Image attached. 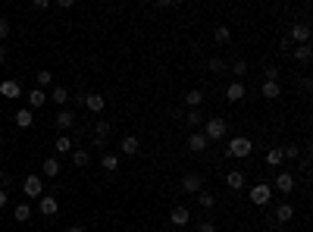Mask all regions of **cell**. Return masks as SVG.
I'll list each match as a JSON object with an SVG mask.
<instances>
[{"label":"cell","mask_w":313,"mask_h":232,"mask_svg":"<svg viewBox=\"0 0 313 232\" xmlns=\"http://www.w3.org/2000/svg\"><path fill=\"white\" fill-rule=\"evenodd\" d=\"M226 185H229L232 192H241V188H245V172H241V170L226 172Z\"/></svg>","instance_id":"obj_15"},{"label":"cell","mask_w":313,"mask_h":232,"mask_svg":"<svg viewBox=\"0 0 313 232\" xmlns=\"http://www.w3.org/2000/svg\"><path fill=\"white\" fill-rule=\"evenodd\" d=\"M47 100L60 104V110H66V104H69V88H63V85H53V91H50V98H47Z\"/></svg>","instance_id":"obj_17"},{"label":"cell","mask_w":313,"mask_h":232,"mask_svg":"<svg viewBox=\"0 0 313 232\" xmlns=\"http://www.w3.org/2000/svg\"><path fill=\"white\" fill-rule=\"evenodd\" d=\"M226 100L229 104H241V100H245V82H232L226 88Z\"/></svg>","instance_id":"obj_12"},{"label":"cell","mask_w":313,"mask_h":232,"mask_svg":"<svg viewBox=\"0 0 313 232\" xmlns=\"http://www.w3.org/2000/svg\"><path fill=\"white\" fill-rule=\"evenodd\" d=\"M229 132V122L223 116H213V120H204V138L207 142H219V138H226Z\"/></svg>","instance_id":"obj_1"},{"label":"cell","mask_w":313,"mask_h":232,"mask_svg":"<svg viewBox=\"0 0 313 232\" xmlns=\"http://www.w3.org/2000/svg\"><path fill=\"white\" fill-rule=\"evenodd\" d=\"M31 6H34V10H47V6H50V0H34Z\"/></svg>","instance_id":"obj_44"},{"label":"cell","mask_w":313,"mask_h":232,"mask_svg":"<svg viewBox=\"0 0 313 232\" xmlns=\"http://www.w3.org/2000/svg\"><path fill=\"white\" fill-rule=\"evenodd\" d=\"M198 232H216V223H213V220H201V223H198Z\"/></svg>","instance_id":"obj_38"},{"label":"cell","mask_w":313,"mask_h":232,"mask_svg":"<svg viewBox=\"0 0 313 232\" xmlns=\"http://www.w3.org/2000/svg\"><path fill=\"white\" fill-rule=\"evenodd\" d=\"M13 216H16V223H28V216H31V207H28L25 201H19V204H16V210H13Z\"/></svg>","instance_id":"obj_26"},{"label":"cell","mask_w":313,"mask_h":232,"mask_svg":"<svg viewBox=\"0 0 313 232\" xmlns=\"http://www.w3.org/2000/svg\"><path fill=\"white\" fill-rule=\"evenodd\" d=\"M6 34H9V26H6V19H3V16H0V41H3V38H6Z\"/></svg>","instance_id":"obj_40"},{"label":"cell","mask_w":313,"mask_h":232,"mask_svg":"<svg viewBox=\"0 0 313 232\" xmlns=\"http://www.w3.org/2000/svg\"><path fill=\"white\" fill-rule=\"evenodd\" d=\"M260 94H263L266 100H276V98L282 94V88H279V82H266V78H263V85H260Z\"/></svg>","instance_id":"obj_19"},{"label":"cell","mask_w":313,"mask_h":232,"mask_svg":"<svg viewBox=\"0 0 313 232\" xmlns=\"http://www.w3.org/2000/svg\"><path fill=\"white\" fill-rule=\"evenodd\" d=\"M248 198H251V204L266 207V204L273 201V192H270V185H266V182H257V185L251 188V194H248Z\"/></svg>","instance_id":"obj_3"},{"label":"cell","mask_w":313,"mask_h":232,"mask_svg":"<svg viewBox=\"0 0 313 232\" xmlns=\"http://www.w3.org/2000/svg\"><path fill=\"white\" fill-rule=\"evenodd\" d=\"M72 164L75 166H88L91 164V154H88V150H72Z\"/></svg>","instance_id":"obj_33"},{"label":"cell","mask_w":313,"mask_h":232,"mask_svg":"<svg viewBox=\"0 0 313 232\" xmlns=\"http://www.w3.org/2000/svg\"><path fill=\"white\" fill-rule=\"evenodd\" d=\"M100 166L107 170V172H116V170H119V157H116L113 150H110V154H103V157H100Z\"/></svg>","instance_id":"obj_25"},{"label":"cell","mask_w":313,"mask_h":232,"mask_svg":"<svg viewBox=\"0 0 313 232\" xmlns=\"http://www.w3.org/2000/svg\"><path fill=\"white\" fill-rule=\"evenodd\" d=\"M3 63H6V48L0 44V66H3Z\"/></svg>","instance_id":"obj_46"},{"label":"cell","mask_w":313,"mask_h":232,"mask_svg":"<svg viewBox=\"0 0 313 232\" xmlns=\"http://www.w3.org/2000/svg\"><path fill=\"white\" fill-rule=\"evenodd\" d=\"M185 122L194 126V132H198V126H204V113H201V110H191L188 116H185Z\"/></svg>","instance_id":"obj_32"},{"label":"cell","mask_w":313,"mask_h":232,"mask_svg":"<svg viewBox=\"0 0 313 232\" xmlns=\"http://www.w3.org/2000/svg\"><path fill=\"white\" fill-rule=\"evenodd\" d=\"M72 126H75V113H72V110H60V113H56V129L69 132Z\"/></svg>","instance_id":"obj_16"},{"label":"cell","mask_w":313,"mask_h":232,"mask_svg":"<svg viewBox=\"0 0 313 232\" xmlns=\"http://www.w3.org/2000/svg\"><path fill=\"white\" fill-rule=\"evenodd\" d=\"M22 192H25V198H41L44 194V176H25Z\"/></svg>","instance_id":"obj_4"},{"label":"cell","mask_w":313,"mask_h":232,"mask_svg":"<svg viewBox=\"0 0 313 232\" xmlns=\"http://www.w3.org/2000/svg\"><path fill=\"white\" fill-rule=\"evenodd\" d=\"M251 150H254V142L251 138H245V135H238V138H232L229 142V148H226V157H251Z\"/></svg>","instance_id":"obj_2"},{"label":"cell","mask_w":313,"mask_h":232,"mask_svg":"<svg viewBox=\"0 0 313 232\" xmlns=\"http://www.w3.org/2000/svg\"><path fill=\"white\" fill-rule=\"evenodd\" d=\"M188 220H191V210H188L185 204H176V207L169 210V223H172V226H188Z\"/></svg>","instance_id":"obj_7"},{"label":"cell","mask_w":313,"mask_h":232,"mask_svg":"<svg viewBox=\"0 0 313 232\" xmlns=\"http://www.w3.org/2000/svg\"><path fill=\"white\" fill-rule=\"evenodd\" d=\"M69 104H72V107H85V94H72V100H69Z\"/></svg>","instance_id":"obj_41"},{"label":"cell","mask_w":313,"mask_h":232,"mask_svg":"<svg viewBox=\"0 0 313 232\" xmlns=\"http://www.w3.org/2000/svg\"><path fill=\"white\" fill-rule=\"evenodd\" d=\"M232 72H235L238 78H235V82H241V78H245L248 76V63L245 60H235V63H232Z\"/></svg>","instance_id":"obj_35"},{"label":"cell","mask_w":313,"mask_h":232,"mask_svg":"<svg viewBox=\"0 0 313 232\" xmlns=\"http://www.w3.org/2000/svg\"><path fill=\"white\" fill-rule=\"evenodd\" d=\"M182 192H188V194L204 192V179L198 176V172H185V176H182Z\"/></svg>","instance_id":"obj_6"},{"label":"cell","mask_w":313,"mask_h":232,"mask_svg":"<svg viewBox=\"0 0 313 232\" xmlns=\"http://www.w3.org/2000/svg\"><path fill=\"white\" fill-rule=\"evenodd\" d=\"M198 204L204 207V210H213V207H216V198H213L210 192H198Z\"/></svg>","instance_id":"obj_29"},{"label":"cell","mask_w":313,"mask_h":232,"mask_svg":"<svg viewBox=\"0 0 313 232\" xmlns=\"http://www.w3.org/2000/svg\"><path fill=\"white\" fill-rule=\"evenodd\" d=\"M34 78H38V88H41V91L53 85V72H47V69H41V72H38V76H34Z\"/></svg>","instance_id":"obj_31"},{"label":"cell","mask_w":313,"mask_h":232,"mask_svg":"<svg viewBox=\"0 0 313 232\" xmlns=\"http://www.w3.org/2000/svg\"><path fill=\"white\" fill-rule=\"evenodd\" d=\"M207 144H210V142L204 138V132H191V135H188V150H194V154H201Z\"/></svg>","instance_id":"obj_18"},{"label":"cell","mask_w":313,"mask_h":232,"mask_svg":"<svg viewBox=\"0 0 313 232\" xmlns=\"http://www.w3.org/2000/svg\"><path fill=\"white\" fill-rule=\"evenodd\" d=\"M44 176H60V160H56V157L44 160Z\"/></svg>","instance_id":"obj_28"},{"label":"cell","mask_w":313,"mask_h":232,"mask_svg":"<svg viewBox=\"0 0 313 232\" xmlns=\"http://www.w3.org/2000/svg\"><path fill=\"white\" fill-rule=\"evenodd\" d=\"M288 41H295V44H310V26H304V22L292 26V32H288Z\"/></svg>","instance_id":"obj_9"},{"label":"cell","mask_w":313,"mask_h":232,"mask_svg":"<svg viewBox=\"0 0 313 232\" xmlns=\"http://www.w3.org/2000/svg\"><path fill=\"white\" fill-rule=\"evenodd\" d=\"M6 179V172H3V166H0V182H3Z\"/></svg>","instance_id":"obj_48"},{"label":"cell","mask_w":313,"mask_h":232,"mask_svg":"<svg viewBox=\"0 0 313 232\" xmlns=\"http://www.w3.org/2000/svg\"><path fill=\"white\" fill-rule=\"evenodd\" d=\"M207 69H210V72H223V69H226L223 56H210V63H207Z\"/></svg>","instance_id":"obj_36"},{"label":"cell","mask_w":313,"mask_h":232,"mask_svg":"<svg viewBox=\"0 0 313 232\" xmlns=\"http://www.w3.org/2000/svg\"><path fill=\"white\" fill-rule=\"evenodd\" d=\"M31 122H34L31 110H28V107H19V110H16V126H19V129H31Z\"/></svg>","instance_id":"obj_20"},{"label":"cell","mask_w":313,"mask_h":232,"mask_svg":"<svg viewBox=\"0 0 313 232\" xmlns=\"http://www.w3.org/2000/svg\"><path fill=\"white\" fill-rule=\"evenodd\" d=\"M66 232H85V226H66Z\"/></svg>","instance_id":"obj_47"},{"label":"cell","mask_w":313,"mask_h":232,"mask_svg":"<svg viewBox=\"0 0 313 232\" xmlns=\"http://www.w3.org/2000/svg\"><path fill=\"white\" fill-rule=\"evenodd\" d=\"M85 107L91 113H100L103 107H107V100H103V94H85Z\"/></svg>","instance_id":"obj_21"},{"label":"cell","mask_w":313,"mask_h":232,"mask_svg":"<svg viewBox=\"0 0 313 232\" xmlns=\"http://www.w3.org/2000/svg\"><path fill=\"white\" fill-rule=\"evenodd\" d=\"M185 104H188L191 110H198L201 104H204V91H201V88H191L188 94H185Z\"/></svg>","instance_id":"obj_23"},{"label":"cell","mask_w":313,"mask_h":232,"mask_svg":"<svg viewBox=\"0 0 313 232\" xmlns=\"http://www.w3.org/2000/svg\"><path fill=\"white\" fill-rule=\"evenodd\" d=\"M279 50H282V54H292V41H288V38H282V44H279Z\"/></svg>","instance_id":"obj_42"},{"label":"cell","mask_w":313,"mask_h":232,"mask_svg":"<svg viewBox=\"0 0 313 232\" xmlns=\"http://www.w3.org/2000/svg\"><path fill=\"white\" fill-rule=\"evenodd\" d=\"M266 82H279V69H276V66H266Z\"/></svg>","instance_id":"obj_39"},{"label":"cell","mask_w":313,"mask_h":232,"mask_svg":"<svg viewBox=\"0 0 313 232\" xmlns=\"http://www.w3.org/2000/svg\"><path fill=\"white\" fill-rule=\"evenodd\" d=\"M44 104H47V91L31 88V91H28V110H41Z\"/></svg>","instance_id":"obj_13"},{"label":"cell","mask_w":313,"mask_h":232,"mask_svg":"<svg viewBox=\"0 0 313 232\" xmlns=\"http://www.w3.org/2000/svg\"><path fill=\"white\" fill-rule=\"evenodd\" d=\"M213 41L219 44V48H223V44H229V41H232V28H229V26H216V32H213Z\"/></svg>","instance_id":"obj_24"},{"label":"cell","mask_w":313,"mask_h":232,"mask_svg":"<svg viewBox=\"0 0 313 232\" xmlns=\"http://www.w3.org/2000/svg\"><path fill=\"white\" fill-rule=\"evenodd\" d=\"M282 160H285V157H282V150H279V148H273L270 154H266V166L276 170V166H282Z\"/></svg>","instance_id":"obj_27"},{"label":"cell","mask_w":313,"mask_h":232,"mask_svg":"<svg viewBox=\"0 0 313 232\" xmlns=\"http://www.w3.org/2000/svg\"><path fill=\"white\" fill-rule=\"evenodd\" d=\"M110 132H113V122H110V120H100V122L94 126V135H97V138H110Z\"/></svg>","instance_id":"obj_30"},{"label":"cell","mask_w":313,"mask_h":232,"mask_svg":"<svg viewBox=\"0 0 313 232\" xmlns=\"http://www.w3.org/2000/svg\"><path fill=\"white\" fill-rule=\"evenodd\" d=\"M0 94L3 98H22V85L16 78H6V82H0Z\"/></svg>","instance_id":"obj_14"},{"label":"cell","mask_w":313,"mask_h":232,"mask_svg":"<svg viewBox=\"0 0 313 232\" xmlns=\"http://www.w3.org/2000/svg\"><path fill=\"white\" fill-rule=\"evenodd\" d=\"M292 54H295L298 63H310V60H313V48H310V44H298Z\"/></svg>","instance_id":"obj_22"},{"label":"cell","mask_w":313,"mask_h":232,"mask_svg":"<svg viewBox=\"0 0 313 232\" xmlns=\"http://www.w3.org/2000/svg\"><path fill=\"white\" fill-rule=\"evenodd\" d=\"M38 210H41V216H56V210H60V201L50 198V194H41V198H38Z\"/></svg>","instance_id":"obj_8"},{"label":"cell","mask_w":313,"mask_h":232,"mask_svg":"<svg viewBox=\"0 0 313 232\" xmlns=\"http://www.w3.org/2000/svg\"><path fill=\"white\" fill-rule=\"evenodd\" d=\"M6 201H9L6 198V188H0V207H6Z\"/></svg>","instance_id":"obj_45"},{"label":"cell","mask_w":313,"mask_h":232,"mask_svg":"<svg viewBox=\"0 0 313 232\" xmlns=\"http://www.w3.org/2000/svg\"><path fill=\"white\" fill-rule=\"evenodd\" d=\"M56 150H60V154H69V150H75L72 148V142H69V135H60V138H56V144H53Z\"/></svg>","instance_id":"obj_34"},{"label":"cell","mask_w":313,"mask_h":232,"mask_svg":"<svg viewBox=\"0 0 313 232\" xmlns=\"http://www.w3.org/2000/svg\"><path fill=\"white\" fill-rule=\"evenodd\" d=\"M119 150H122V154H125V157H135V154H138V150H141V142H138V138H135V135H125V138H122V142H119Z\"/></svg>","instance_id":"obj_11"},{"label":"cell","mask_w":313,"mask_h":232,"mask_svg":"<svg viewBox=\"0 0 313 232\" xmlns=\"http://www.w3.org/2000/svg\"><path fill=\"white\" fill-rule=\"evenodd\" d=\"M295 185H298V179H295V172H276V188H279L282 194H292L295 192Z\"/></svg>","instance_id":"obj_5"},{"label":"cell","mask_w":313,"mask_h":232,"mask_svg":"<svg viewBox=\"0 0 313 232\" xmlns=\"http://www.w3.org/2000/svg\"><path fill=\"white\" fill-rule=\"evenodd\" d=\"M94 148H97V150H107V138H97V135H94Z\"/></svg>","instance_id":"obj_43"},{"label":"cell","mask_w":313,"mask_h":232,"mask_svg":"<svg viewBox=\"0 0 313 232\" xmlns=\"http://www.w3.org/2000/svg\"><path fill=\"white\" fill-rule=\"evenodd\" d=\"M279 150H282V157H285V160H295V157L301 154V150H298L295 144H285V148H279Z\"/></svg>","instance_id":"obj_37"},{"label":"cell","mask_w":313,"mask_h":232,"mask_svg":"<svg viewBox=\"0 0 313 232\" xmlns=\"http://www.w3.org/2000/svg\"><path fill=\"white\" fill-rule=\"evenodd\" d=\"M273 220H276V223H292V220H295V207L292 204H276Z\"/></svg>","instance_id":"obj_10"}]
</instances>
